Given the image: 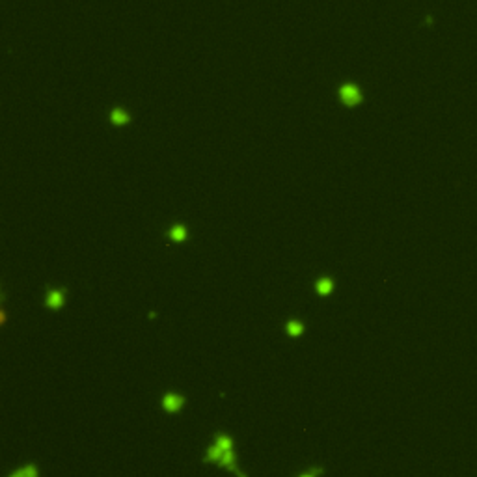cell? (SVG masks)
Segmentation results:
<instances>
[{"mask_svg": "<svg viewBox=\"0 0 477 477\" xmlns=\"http://www.w3.org/2000/svg\"><path fill=\"white\" fill-rule=\"evenodd\" d=\"M203 462L207 464H216L220 468H226L227 471L235 473L237 477H246V473L239 468V459L235 453V442L227 433H216L214 442L207 447Z\"/></svg>", "mask_w": 477, "mask_h": 477, "instance_id": "obj_1", "label": "cell"}, {"mask_svg": "<svg viewBox=\"0 0 477 477\" xmlns=\"http://www.w3.org/2000/svg\"><path fill=\"white\" fill-rule=\"evenodd\" d=\"M185 403H187V399H185L181 393L168 392L162 395V408H164V412H168V414H177V412H181V410L185 408Z\"/></svg>", "mask_w": 477, "mask_h": 477, "instance_id": "obj_2", "label": "cell"}, {"mask_svg": "<svg viewBox=\"0 0 477 477\" xmlns=\"http://www.w3.org/2000/svg\"><path fill=\"white\" fill-rule=\"evenodd\" d=\"M66 294H68V291L64 287L50 289L49 293L45 294V306L49 308V310H52V312H58V310H62L64 304H66Z\"/></svg>", "mask_w": 477, "mask_h": 477, "instance_id": "obj_3", "label": "cell"}, {"mask_svg": "<svg viewBox=\"0 0 477 477\" xmlns=\"http://www.w3.org/2000/svg\"><path fill=\"white\" fill-rule=\"evenodd\" d=\"M341 99L345 101L347 104H358L360 103V92H358V88L356 86H352V84H345L341 88Z\"/></svg>", "mask_w": 477, "mask_h": 477, "instance_id": "obj_4", "label": "cell"}, {"mask_svg": "<svg viewBox=\"0 0 477 477\" xmlns=\"http://www.w3.org/2000/svg\"><path fill=\"white\" fill-rule=\"evenodd\" d=\"M285 334L291 337H300L304 332H306V326H304V323L302 321H299V319H291V321H287L285 323Z\"/></svg>", "mask_w": 477, "mask_h": 477, "instance_id": "obj_5", "label": "cell"}, {"mask_svg": "<svg viewBox=\"0 0 477 477\" xmlns=\"http://www.w3.org/2000/svg\"><path fill=\"white\" fill-rule=\"evenodd\" d=\"M315 291H317L319 296H328L334 291V280L324 276V278H319L317 283H315Z\"/></svg>", "mask_w": 477, "mask_h": 477, "instance_id": "obj_6", "label": "cell"}, {"mask_svg": "<svg viewBox=\"0 0 477 477\" xmlns=\"http://www.w3.org/2000/svg\"><path fill=\"white\" fill-rule=\"evenodd\" d=\"M8 477H41L39 475V470H37V466L34 464V462H28V464H25L23 468H19V470L12 471Z\"/></svg>", "mask_w": 477, "mask_h": 477, "instance_id": "obj_7", "label": "cell"}, {"mask_svg": "<svg viewBox=\"0 0 477 477\" xmlns=\"http://www.w3.org/2000/svg\"><path fill=\"white\" fill-rule=\"evenodd\" d=\"M170 239H171V241H175V243H185V241L189 239V233H187L185 226H181V224H175V226L170 229Z\"/></svg>", "mask_w": 477, "mask_h": 477, "instance_id": "obj_8", "label": "cell"}, {"mask_svg": "<svg viewBox=\"0 0 477 477\" xmlns=\"http://www.w3.org/2000/svg\"><path fill=\"white\" fill-rule=\"evenodd\" d=\"M129 114L127 112L120 110V108H116V110L112 112V122L116 123V125H125V123H129Z\"/></svg>", "mask_w": 477, "mask_h": 477, "instance_id": "obj_9", "label": "cell"}, {"mask_svg": "<svg viewBox=\"0 0 477 477\" xmlns=\"http://www.w3.org/2000/svg\"><path fill=\"white\" fill-rule=\"evenodd\" d=\"M323 468L321 466H313V468H310L308 471H304V473H300L299 477H319V475H323Z\"/></svg>", "mask_w": 477, "mask_h": 477, "instance_id": "obj_10", "label": "cell"}]
</instances>
